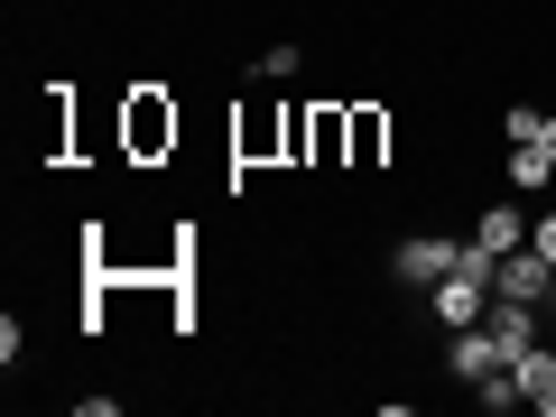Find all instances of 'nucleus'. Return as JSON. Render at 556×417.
Instances as JSON below:
<instances>
[{
  "label": "nucleus",
  "instance_id": "obj_1",
  "mask_svg": "<svg viewBox=\"0 0 556 417\" xmlns=\"http://www.w3.org/2000/svg\"><path fill=\"white\" fill-rule=\"evenodd\" d=\"M177 139H186V112L167 84H130L121 93V167H177Z\"/></svg>",
  "mask_w": 556,
  "mask_h": 417
},
{
  "label": "nucleus",
  "instance_id": "obj_2",
  "mask_svg": "<svg viewBox=\"0 0 556 417\" xmlns=\"http://www.w3.org/2000/svg\"><path fill=\"white\" fill-rule=\"evenodd\" d=\"M288 121H298V93L269 102V93H241L232 102V167H288Z\"/></svg>",
  "mask_w": 556,
  "mask_h": 417
},
{
  "label": "nucleus",
  "instance_id": "obj_3",
  "mask_svg": "<svg viewBox=\"0 0 556 417\" xmlns=\"http://www.w3.org/2000/svg\"><path fill=\"white\" fill-rule=\"evenodd\" d=\"M510 371V343L492 334V325H455V334H445V380H455V390H482V380H501Z\"/></svg>",
  "mask_w": 556,
  "mask_h": 417
},
{
  "label": "nucleus",
  "instance_id": "obj_4",
  "mask_svg": "<svg viewBox=\"0 0 556 417\" xmlns=\"http://www.w3.org/2000/svg\"><path fill=\"white\" fill-rule=\"evenodd\" d=\"M455 260H464V241H445V232H399L390 241V278H399V288H417V298H427Z\"/></svg>",
  "mask_w": 556,
  "mask_h": 417
},
{
  "label": "nucleus",
  "instance_id": "obj_5",
  "mask_svg": "<svg viewBox=\"0 0 556 417\" xmlns=\"http://www.w3.org/2000/svg\"><path fill=\"white\" fill-rule=\"evenodd\" d=\"M390 139H399L390 102L362 93V102H353V167H343V177H380V167H390Z\"/></svg>",
  "mask_w": 556,
  "mask_h": 417
},
{
  "label": "nucleus",
  "instance_id": "obj_6",
  "mask_svg": "<svg viewBox=\"0 0 556 417\" xmlns=\"http://www.w3.org/2000/svg\"><path fill=\"white\" fill-rule=\"evenodd\" d=\"M547 260H538V241H519V251L492 260V298H519V306H547Z\"/></svg>",
  "mask_w": 556,
  "mask_h": 417
},
{
  "label": "nucleus",
  "instance_id": "obj_7",
  "mask_svg": "<svg viewBox=\"0 0 556 417\" xmlns=\"http://www.w3.org/2000/svg\"><path fill=\"white\" fill-rule=\"evenodd\" d=\"M501 186H510V195H547V186H556V130L547 139H519L510 159H501Z\"/></svg>",
  "mask_w": 556,
  "mask_h": 417
},
{
  "label": "nucleus",
  "instance_id": "obj_8",
  "mask_svg": "<svg viewBox=\"0 0 556 417\" xmlns=\"http://www.w3.org/2000/svg\"><path fill=\"white\" fill-rule=\"evenodd\" d=\"M519 241H529V214H519V195H492V204H482V214H473V251H519Z\"/></svg>",
  "mask_w": 556,
  "mask_h": 417
},
{
  "label": "nucleus",
  "instance_id": "obj_9",
  "mask_svg": "<svg viewBox=\"0 0 556 417\" xmlns=\"http://www.w3.org/2000/svg\"><path fill=\"white\" fill-rule=\"evenodd\" d=\"M251 75H260V84H298V75H306V47H298V38H269V47L251 56Z\"/></svg>",
  "mask_w": 556,
  "mask_h": 417
},
{
  "label": "nucleus",
  "instance_id": "obj_10",
  "mask_svg": "<svg viewBox=\"0 0 556 417\" xmlns=\"http://www.w3.org/2000/svg\"><path fill=\"white\" fill-rule=\"evenodd\" d=\"M556 130V102H501V139H510V149H519V139H547Z\"/></svg>",
  "mask_w": 556,
  "mask_h": 417
},
{
  "label": "nucleus",
  "instance_id": "obj_11",
  "mask_svg": "<svg viewBox=\"0 0 556 417\" xmlns=\"http://www.w3.org/2000/svg\"><path fill=\"white\" fill-rule=\"evenodd\" d=\"M0 362H10V371L28 362V316H0Z\"/></svg>",
  "mask_w": 556,
  "mask_h": 417
},
{
  "label": "nucleus",
  "instance_id": "obj_12",
  "mask_svg": "<svg viewBox=\"0 0 556 417\" xmlns=\"http://www.w3.org/2000/svg\"><path fill=\"white\" fill-rule=\"evenodd\" d=\"M529 241H538V260H547V269H556V204H547V214L529 223Z\"/></svg>",
  "mask_w": 556,
  "mask_h": 417
},
{
  "label": "nucleus",
  "instance_id": "obj_13",
  "mask_svg": "<svg viewBox=\"0 0 556 417\" xmlns=\"http://www.w3.org/2000/svg\"><path fill=\"white\" fill-rule=\"evenodd\" d=\"M529 408H538V417H556V371H547V380L529 390Z\"/></svg>",
  "mask_w": 556,
  "mask_h": 417
}]
</instances>
